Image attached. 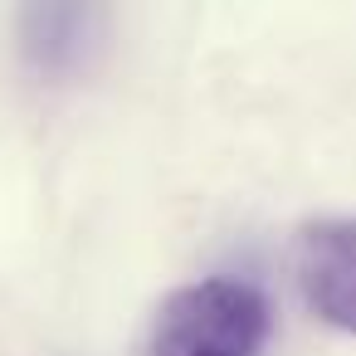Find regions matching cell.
Masks as SVG:
<instances>
[{"instance_id": "6da1fadb", "label": "cell", "mask_w": 356, "mask_h": 356, "mask_svg": "<svg viewBox=\"0 0 356 356\" xmlns=\"http://www.w3.org/2000/svg\"><path fill=\"white\" fill-rule=\"evenodd\" d=\"M264 341L268 298L244 278H200L156 307L142 356H264Z\"/></svg>"}, {"instance_id": "3957f363", "label": "cell", "mask_w": 356, "mask_h": 356, "mask_svg": "<svg viewBox=\"0 0 356 356\" xmlns=\"http://www.w3.org/2000/svg\"><path fill=\"white\" fill-rule=\"evenodd\" d=\"M98 35V10L88 6H30L20 20L25 59L40 74H74Z\"/></svg>"}, {"instance_id": "7a4b0ae2", "label": "cell", "mask_w": 356, "mask_h": 356, "mask_svg": "<svg viewBox=\"0 0 356 356\" xmlns=\"http://www.w3.org/2000/svg\"><path fill=\"white\" fill-rule=\"evenodd\" d=\"M298 283L322 322L356 337V220H317L298 234Z\"/></svg>"}]
</instances>
